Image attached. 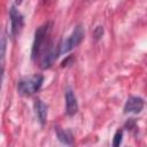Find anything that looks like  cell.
<instances>
[{
	"label": "cell",
	"mask_w": 147,
	"mask_h": 147,
	"mask_svg": "<svg viewBox=\"0 0 147 147\" xmlns=\"http://www.w3.org/2000/svg\"><path fill=\"white\" fill-rule=\"evenodd\" d=\"M78 110V103L75 93L71 90L65 92V111L69 116H74Z\"/></svg>",
	"instance_id": "52a82bcc"
},
{
	"label": "cell",
	"mask_w": 147,
	"mask_h": 147,
	"mask_svg": "<svg viewBox=\"0 0 147 147\" xmlns=\"http://www.w3.org/2000/svg\"><path fill=\"white\" fill-rule=\"evenodd\" d=\"M59 55H60L59 46L56 48L55 47H52V46H48V48L46 49V53L42 55L41 61H40L41 69H48L54 63V61L59 57Z\"/></svg>",
	"instance_id": "5b68a950"
},
{
	"label": "cell",
	"mask_w": 147,
	"mask_h": 147,
	"mask_svg": "<svg viewBox=\"0 0 147 147\" xmlns=\"http://www.w3.org/2000/svg\"><path fill=\"white\" fill-rule=\"evenodd\" d=\"M9 16H10V31H11V36L13 37H17L21 33L22 28H23V16L15 8V6H13L10 8Z\"/></svg>",
	"instance_id": "277c9868"
},
{
	"label": "cell",
	"mask_w": 147,
	"mask_h": 147,
	"mask_svg": "<svg viewBox=\"0 0 147 147\" xmlns=\"http://www.w3.org/2000/svg\"><path fill=\"white\" fill-rule=\"evenodd\" d=\"M122 138H123V131L122 130H118L115 136H114V140H113V146L114 147H117L122 144Z\"/></svg>",
	"instance_id": "8fae6325"
},
{
	"label": "cell",
	"mask_w": 147,
	"mask_h": 147,
	"mask_svg": "<svg viewBox=\"0 0 147 147\" xmlns=\"http://www.w3.org/2000/svg\"><path fill=\"white\" fill-rule=\"evenodd\" d=\"M102 34H103V28L100 26V25L96 26L95 30H94V38L95 39H100L102 37Z\"/></svg>",
	"instance_id": "7c38bea8"
},
{
	"label": "cell",
	"mask_w": 147,
	"mask_h": 147,
	"mask_svg": "<svg viewBox=\"0 0 147 147\" xmlns=\"http://www.w3.org/2000/svg\"><path fill=\"white\" fill-rule=\"evenodd\" d=\"M6 37L2 36L1 38V69H2V75H3V69H5V54H6Z\"/></svg>",
	"instance_id": "30bf717a"
},
{
	"label": "cell",
	"mask_w": 147,
	"mask_h": 147,
	"mask_svg": "<svg viewBox=\"0 0 147 147\" xmlns=\"http://www.w3.org/2000/svg\"><path fill=\"white\" fill-rule=\"evenodd\" d=\"M56 134H57V139L64 145H71L74 141L72 133L69 130H62L60 127H56Z\"/></svg>",
	"instance_id": "9c48e42d"
},
{
	"label": "cell",
	"mask_w": 147,
	"mask_h": 147,
	"mask_svg": "<svg viewBox=\"0 0 147 147\" xmlns=\"http://www.w3.org/2000/svg\"><path fill=\"white\" fill-rule=\"evenodd\" d=\"M144 108V99L140 96H130L124 106V113L126 114H138Z\"/></svg>",
	"instance_id": "8992f818"
},
{
	"label": "cell",
	"mask_w": 147,
	"mask_h": 147,
	"mask_svg": "<svg viewBox=\"0 0 147 147\" xmlns=\"http://www.w3.org/2000/svg\"><path fill=\"white\" fill-rule=\"evenodd\" d=\"M48 31H49V24H48V23H46V24L39 26V28L36 30L34 40H33V45H32V52H31L32 60H36V59L40 55Z\"/></svg>",
	"instance_id": "3957f363"
},
{
	"label": "cell",
	"mask_w": 147,
	"mask_h": 147,
	"mask_svg": "<svg viewBox=\"0 0 147 147\" xmlns=\"http://www.w3.org/2000/svg\"><path fill=\"white\" fill-rule=\"evenodd\" d=\"M84 38V28L83 25H77L72 33L69 36L68 39H65L64 41H62L60 45H59V51H60V55H63L68 52H70L74 47L78 46L82 40Z\"/></svg>",
	"instance_id": "7a4b0ae2"
},
{
	"label": "cell",
	"mask_w": 147,
	"mask_h": 147,
	"mask_svg": "<svg viewBox=\"0 0 147 147\" xmlns=\"http://www.w3.org/2000/svg\"><path fill=\"white\" fill-rule=\"evenodd\" d=\"M44 82L41 75H33L28 78H23L17 84V90L22 95H32L39 91Z\"/></svg>",
	"instance_id": "6da1fadb"
},
{
	"label": "cell",
	"mask_w": 147,
	"mask_h": 147,
	"mask_svg": "<svg viewBox=\"0 0 147 147\" xmlns=\"http://www.w3.org/2000/svg\"><path fill=\"white\" fill-rule=\"evenodd\" d=\"M33 107H34V111H36V114H37L40 123L44 124L46 122V119H47V106L41 100L37 99L34 101Z\"/></svg>",
	"instance_id": "ba28073f"
},
{
	"label": "cell",
	"mask_w": 147,
	"mask_h": 147,
	"mask_svg": "<svg viewBox=\"0 0 147 147\" xmlns=\"http://www.w3.org/2000/svg\"><path fill=\"white\" fill-rule=\"evenodd\" d=\"M22 1H23V0H15V2H16L17 5H21V3H22Z\"/></svg>",
	"instance_id": "4fadbf2b"
}]
</instances>
